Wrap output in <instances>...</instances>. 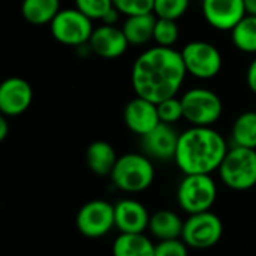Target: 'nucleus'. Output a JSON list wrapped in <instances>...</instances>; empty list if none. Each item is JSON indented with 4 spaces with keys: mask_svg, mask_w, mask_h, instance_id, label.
Wrapping results in <instances>:
<instances>
[{
    "mask_svg": "<svg viewBox=\"0 0 256 256\" xmlns=\"http://www.w3.org/2000/svg\"><path fill=\"white\" fill-rule=\"evenodd\" d=\"M186 75L182 52L158 45L141 52L130 70L135 94L154 104L177 96Z\"/></svg>",
    "mask_w": 256,
    "mask_h": 256,
    "instance_id": "obj_1",
    "label": "nucleus"
},
{
    "mask_svg": "<svg viewBox=\"0 0 256 256\" xmlns=\"http://www.w3.org/2000/svg\"><path fill=\"white\" fill-rule=\"evenodd\" d=\"M226 140L212 126H192L180 134L174 162L186 174H212L228 153Z\"/></svg>",
    "mask_w": 256,
    "mask_h": 256,
    "instance_id": "obj_2",
    "label": "nucleus"
},
{
    "mask_svg": "<svg viewBox=\"0 0 256 256\" xmlns=\"http://www.w3.org/2000/svg\"><path fill=\"white\" fill-rule=\"evenodd\" d=\"M154 176V165L147 154L126 153L117 159L110 177L118 190L126 194H140L152 186Z\"/></svg>",
    "mask_w": 256,
    "mask_h": 256,
    "instance_id": "obj_3",
    "label": "nucleus"
},
{
    "mask_svg": "<svg viewBox=\"0 0 256 256\" xmlns=\"http://www.w3.org/2000/svg\"><path fill=\"white\" fill-rule=\"evenodd\" d=\"M222 183L237 192L256 186V150L232 146L219 166Z\"/></svg>",
    "mask_w": 256,
    "mask_h": 256,
    "instance_id": "obj_4",
    "label": "nucleus"
},
{
    "mask_svg": "<svg viewBox=\"0 0 256 256\" xmlns=\"http://www.w3.org/2000/svg\"><path fill=\"white\" fill-rule=\"evenodd\" d=\"M218 200L212 174H186L177 188V202L188 214L210 212Z\"/></svg>",
    "mask_w": 256,
    "mask_h": 256,
    "instance_id": "obj_5",
    "label": "nucleus"
},
{
    "mask_svg": "<svg viewBox=\"0 0 256 256\" xmlns=\"http://www.w3.org/2000/svg\"><path fill=\"white\" fill-rule=\"evenodd\" d=\"M92 21V18L76 8L62 9L51 21L50 30L52 38L62 45L80 48L87 45L93 34Z\"/></svg>",
    "mask_w": 256,
    "mask_h": 256,
    "instance_id": "obj_6",
    "label": "nucleus"
},
{
    "mask_svg": "<svg viewBox=\"0 0 256 256\" xmlns=\"http://www.w3.org/2000/svg\"><path fill=\"white\" fill-rule=\"evenodd\" d=\"M180 99L183 105V117L192 126H213L222 116V99L210 88H192Z\"/></svg>",
    "mask_w": 256,
    "mask_h": 256,
    "instance_id": "obj_7",
    "label": "nucleus"
},
{
    "mask_svg": "<svg viewBox=\"0 0 256 256\" xmlns=\"http://www.w3.org/2000/svg\"><path fill=\"white\" fill-rule=\"evenodd\" d=\"M224 234V224L220 218L210 212L189 214V218L184 220L183 242L189 246V249L204 250L216 246Z\"/></svg>",
    "mask_w": 256,
    "mask_h": 256,
    "instance_id": "obj_8",
    "label": "nucleus"
},
{
    "mask_svg": "<svg viewBox=\"0 0 256 256\" xmlns=\"http://www.w3.org/2000/svg\"><path fill=\"white\" fill-rule=\"evenodd\" d=\"M186 72L198 80H212L222 69V54L210 42L192 40L182 48Z\"/></svg>",
    "mask_w": 256,
    "mask_h": 256,
    "instance_id": "obj_9",
    "label": "nucleus"
},
{
    "mask_svg": "<svg viewBox=\"0 0 256 256\" xmlns=\"http://www.w3.org/2000/svg\"><path fill=\"white\" fill-rule=\"evenodd\" d=\"M76 228L87 238H100L116 228L114 206L104 200L86 202L76 214Z\"/></svg>",
    "mask_w": 256,
    "mask_h": 256,
    "instance_id": "obj_10",
    "label": "nucleus"
},
{
    "mask_svg": "<svg viewBox=\"0 0 256 256\" xmlns=\"http://www.w3.org/2000/svg\"><path fill=\"white\" fill-rule=\"evenodd\" d=\"M33 102V88L24 78L10 76L0 84V112L6 117L24 114Z\"/></svg>",
    "mask_w": 256,
    "mask_h": 256,
    "instance_id": "obj_11",
    "label": "nucleus"
},
{
    "mask_svg": "<svg viewBox=\"0 0 256 256\" xmlns=\"http://www.w3.org/2000/svg\"><path fill=\"white\" fill-rule=\"evenodd\" d=\"M87 45L98 57L111 60L122 57L130 44L122 27H117L116 24H102L93 30Z\"/></svg>",
    "mask_w": 256,
    "mask_h": 256,
    "instance_id": "obj_12",
    "label": "nucleus"
},
{
    "mask_svg": "<svg viewBox=\"0 0 256 256\" xmlns=\"http://www.w3.org/2000/svg\"><path fill=\"white\" fill-rule=\"evenodd\" d=\"M202 15L216 30H232L246 15L244 0H202Z\"/></svg>",
    "mask_w": 256,
    "mask_h": 256,
    "instance_id": "obj_13",
    "label": "nucleus"
},
{
    "mask_svg": "<svg viewBox=\"0 0 256 256\" xmlns=\"http://www.w3.org/2000/svg\"><path fill=\"white\" fill-rule=\"evenodd\" d=\"M123 118L128 129L140 136L147 135L162 123L159 118L158 105L140 96H135L126 104L123 111Z\"/></svg>",
    "mask_w": 256,
    "mask_h": 256,
    "instance_id": "obj_14",
    "label": "nucleus"
},
{
    "mask_svg": "<svg viewBox=\"0 0 256 256\" xmlns=\"http://www.w3.org/2000/svg\"><path fill=\"white\" fill-rule=\"evenodd\" d=\"M180 135L172 124L160 123L152 132L141 136L144 154L156 160H174Z\"/></svg>",
    "mask_w": 256,
    "mask_h": 256,
    "instance_id": "obj_15",
    "label": "nucleus"
},
{
    "mask_svg": "<svg viewBox=\"0 0 256 256\" xmlns=\"http://www.w3.org/2000/svg\"><path fill=\"white\" fill-rule=\"evenodd\" d=\"M116 228L122 234H142L148 230L150 216L146 206L135 200H122L114 206Z\"/></svg>",
    "mask_w": 256,
    "mask_h": 256,
    "instance_id": "obj_16",
    "label": "nucleus"
},
{
    "mask_svg": "<svg viewBox=\"0 0 256 256\" xmlns=\"http://www.w3.org/2000/svg\"><path fill=\"white\" fill-rule=\"evenodd\" d=\"M117 153L108 141H93L86 150V162L90 171L99 177L111 176L116 164Z\"/></svg>",
    "mask_w": 256,
    "mask_h": 256,
    "instance_id": "obj_17",
    "label": "nucleus"
},
{
    "mask_svg": "<svg viewBox=\"0 0 256 256\" xmlns=\"http://www.w3.org/2000/svg\"><path fill=\"white\" fill-rule=\"evenodd\" d=\"M184 220L171 210H159L150 216L148 231L153 237L160 240H174L182 238Z\"/></svg>",
    "mask_w": 256,
    "mask_h": 256,
    "instance_id": "obj_18",
    "label": "nucleus"
},
{
    "mask_svg": "<svg viewBox=\"0 0 256 256\" xmlns=\"http://www.w3.org/2000/svg\"><path fill=\"white\" fill-rule=\"evenodd\" d=\"M158 16L154 14H144V15H134L128 16L123 22L122 28L129 40L130 45H144L153 39L154 26Z\"/></svg>",
    "mask_w": 256,
    "mask_h": 256,
    "instance_id": "obj_19",
    "label": "nucleus"
},
{
    "mask_svg": "<svg viewBox=\"0 0 256 256\" xmlns=\"http://www.w3.org/2000/svg\"><path fill=\"white\" fill-rule=\"evenodd\" d=\"M60 0H22L21 15L33 26L51 24L54 16L60 12Z\"/></svg>",
    "mask_w": 256,
    "mask_h": 256,
    "instance_id": "obj_20",
    "label": "nucleus"
},
{
    "mask_svg": "<svg viewBox=\"0 0 256 256\" xmlns=\"http://www.w3.org/2000/svg\"><path fill=\"white\" fill-rule=\"evenodd\" d=\"M156 244L142 234H120L112 243V256H154Z\"/></svg>",
    "mask_w": 256,
    "mask_h": 256,
    "instance_id": "obj_21",
    "label": "nucleus"
},
{
    "mask_svg": "<svg viewBox=\"0 0 256 256\" xmlns=\"http://www.w3.org/2000/svg\"><path fill=\"white\" fill-rule=\"evenodd\" d=\"M231 141L232 146L256 150V111H244L236 118Z\"/></svg>",
    "mask_w": 256,
    "mask_h": 256,
    "instance_id": "obj_22",
    "label": "nucleus"
},
{
    "mask_svg": "<svg viewBox=\"0 0 256 256\" xmlns=\"http://www.w3.org/2000/svg\"><path fill=\"white\" fill-rule=\"evenodd\" d=\"M234 46L246 54H256V15H244L231 30Z\"/></svg>",
    "mask_w": 256,
    "mask_h": 256,
    "instance_id": "obj_23",
    "label": "nucleus"
},
{
    "mask_svg": "<svg viewBox=\"0 0 256 256\" xmlns=\"http://www.w3.org/2000/svg\"><path fill=\"white\" fill-rule=\"evenodd\" d=\"M180 38V27L176 20L158 18L153 33V40L158 46L172 48Z\"/></svg>",
    "mask_w": 256,
    "mask_h": 256,
    "instance_id": "obj_24",
    "label": "nucleus"
},
{
    "mask_svg": "<svg viewBox=\"0 0 256 256\" xmlns=\"http://www.w3.org/2000/svg\"><path fill=\"white\" fill-rule=\"evenodd\" d=\"M189 3L190 0H154L153 14L158 18H168L177 21L188 12Z\"/></svg>",
    "mask_w": 256,
    "mask_h": 256,
    "instance_id": "obj_25",
    "label": "nucleus"
},
{
    "mask_svg": "<svg viewBox=\"0 0 256 256\" xmlns=\"http://www.w3.org/2000/svg\"><path fill=\"white\" fill-rule=\"evenodd\" d=\"M75 8L88 18L102 21L114 9V0H75Z\"/></svg>",
    "mask_w": 256,
    "mask_h": 256,
    "instance_id": "obj_26",
    "label": "nucleus"
},
{
    "mask_svg": "<svg viewBox=\"0 0 256 256\" xmlns=\"http://www.w3.org/2000/svg\"><path fill=\"white\" fill-rule=\"evenodd\" d=\"M156 105H158V112H159V118H160L162 123L174 124V123H177L180 118H184V117H183L182 99L177 98V96L164 99V100L158 102Z\"/></svg>",
    "mask_w": 256,
    "mask_h": 256,
    "instance_id": "obj_27",
    "label": "nucleus"
},
{
    "mask_svg": "<svg viewBox=\"0 0 256 256\" xmlns=\"http://www.w3.org/2000/svg\"><path fill=\"white\" fill-rule=\"evenodd\" d=\"M114 8L126 16L153 14L154 0H114Z\"/></svg>",
    "mask_w": 256,
    "mask_h": 256,
    "instance_id": "obj_28",
    "label": "nucleus"
},
{
    "mask_svg": "<svg viewBox=\"0 0 256 256\" xmlns=\"http://www.w3.org/2000/svg\"><path fill=\"white\" fill-rule=\"evenodd\" d=\"M154 256H189V246L183 238L160 240L154 248Z\"/></svg>",
    "mask_w": 256,
    "mask_h": 256,
    "instance_id": "obj_29",
    "label": "nucleus"
},
{
    "mask_svg": "<svg viewBox=\"0 0 256 256\" xmlns=\"http://www.w3.org/2000/svg\"><path fill=\"white\" fill-rule=\"evenodd\" d=\"M246 82H248V87L250 88V92L256 94V58L255 60H252V63H250L249 68H248V72H246Z\"/></svg>",
    "mask_w": 256,
    "mask_h": 256,
    "instance_id": "obj_30",
    "label": "nucleus"
},
{
    "mask_svg": "<svg viewBox=\"0 0 256 256\" xmlns=\"http://www.w3.org/2000/svg\"><path fill=\"white\" fill-rule=\"evenodd\" d=\"M9 117L6 116H2L0 117V141H4L8 134H9V122H8Z\"/></svg>",
    "mask_w": 256,
    "mask_h": 256,
    "instance_id": "obj_31",
    "label": "nucleus"
},
{
    "mask_svg": "<svg viewBox=\"0 0 256 256\" xmlns=\"http://www.w3.org/2000/svg\"><path fill=\"white\" fill-rule=\"evenodd\" d=\"M244 9L248 15H256V0H244Z\"/></svg>",
    "mask_w": 256,
    "mask_h": 256,
    "instance_id": "obj_32",
    "label": "nucleus"
}]
</instances>
